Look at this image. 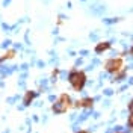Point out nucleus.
Wrapping results in <instances>:
<instances>
[{
	"label": "nucleus",
	"mask_w": 133,
	"mask_h": 133,
	"mask_svg": "<svg viewBox=\"0 0 133 133\" xmlns=\"http://www.w3.org/2000/svg\"><path fill=\"white\" fill-rule=\"evenodd\" d=\"M68 82L76 92H80L83 89V86L86 85V74L83 71H79L77 68H74L68 74Z\"/></svg>",
	"instance_id": "f257e3e1"
},
{
	"label": "nucleus",
	"mask_w": 133,
	"mask_h": 133,
	"mask_svg": "<svg viewBox=\"0 0 133 133\" xmlns=\"http://www.w3.org/2000/svg\"><path fill=\"white\" fill-rule=\"evenodd\" d=\"M121 68H123V59L121 58H110L104 64V70L108 73H110V74H115L116 71H119Z\"/></svg>",
	"instance_id": "f03ea898"
},
{
	"label": "nucleus",
	"mask_w": 133,
	"mask_h": 133,
	"mask_svg": "<svg viewBox=\"0 0 133 133\" xmlns=\"http://www.w3.org/2000/svg\"><path fill=\"white\" fill-rule=\"evenodd\" d=\"M66 109H68V106L66 104H64L62 101H56V103H53V106H51V110H53V114L55 115H59V114H64V112H66Z\"/></svg>",
	"instance_id": "7ed1b4c3"
},
{
	"label": "nucleus",
	"mask_w": 133,
	"mask_h": 133,
	"mask_svg": "<svg viewBox=\"0 0 133 133\" xmlns=\"http://www.w3.org/2000/svg\"><path fill=\"white\" fill-rule=\"evenodd\" d=\"M110 49V42L109 41H104V42H98L97 45H95V53L97 55H101L103 51H106V50Z\"/></svg>",
	"instance_id": "20e7f679"
},
{
	"label": "nucleus",
	"mask_w": 133,
	"mask_h": 133,
	"mask_svg": "<svg viewBox=\"0 0 133 133\" xmlns=\"http://www.w3.org/2000/svg\"><path fill=\"white\" fill-rule=\"evenodd\" d=\"M36 97V92L35 91H27L24 95V100H23V103H24V106H29L30 103H32V100Z\"/></svg>",
	"instance_id": "39448f33"
},
{
	"label": "nucleus",
	"mask_w": 133,
	"mask_h": 133,
	"mask_svg": "<svg viewBox=\"0 0 133 133\" xmlns=\"http://www.w3.org/2000/svg\"><path fill=\"white\" fill-rule=\"evenodd\" d=\"M92 103H94V98H91V97H85V98L80 100V108L91 109L92 108Z\"/></svg>",
	"instance_id": "423d86ee"
},
{
	"label": "nucleus",
	"mask_w": 133,
	"mask_h": 133,
	"mask_svg": "<svg viewBox=\"0 0 133 133\" xmlns=\"http://www.w3.org/2000/svg\"><path fill=\"white\" fill-rule=\"evenodd\" d=\"M58 100H59V101H62L64 104H66L68 108H71V106H73V104H71V103H73V101H71V97H70L68 94H61Z\"/></svg>",
	"instance_id": "0eeeda50"
},
{
	"label": "nucleus",
	"mask_w": 133,
	"mask_h": 133,
	"mask_svg": "<svg viewBox=\"0 0 133 133\" xmlns=\"http://www.w3.org/2000/svg\"><path fill=\"white\" fill-rule=\"evenodd\" d=\"M127 125H129L130 129H133V112H130V115L127 118Z\"/></svg>",
	"instance_id": "6e6552de"
},
{
	"label": "nucleus",
	"mask_w": 133,
	"mask_h": 133,
	"mask_svg": "<svg viewBox=\"0 0 133 133\" xmlns=\"http://www.w3.org/2000/svg\"><path fill=\"white\" fill-rule=\"evenodd\" d=\"M112 94H114V92H112V89H106V91H104V95H112Z\"/></svg>",
	"instance_id": "1a4fd4ad"
},
{
	"label": "nucleus",
	"mask_w": 133,
	"mask_h": 133,
	"mask_svg": "<svg viewBox=\"0 0 133 133\" xmlns=\"http://www.w3.org/2000/svg\"><path fill=\"white\" fill-rule=\"evenodd\" d=\"M129 112H133V100L129 103Z\"/></svg>",
	"instance_id": "9d476101"
},
{
	"label": "nucleus",
	"mask_w": 133,
	"mask_h": 133,
	"mask_svg": "<svg viewBox=\"0 0 133 133\" xmlns=\"http://www.w3.org/2000/svg\"><path fill=\"white\" fill-rule=\"evenodd\" d=\"M80 55H82V56H86V55H88V51H86V50H82V51H80Z\"/></svg>",
	"instance_id": "9b49d317"
},
{
	"label": "nucleus",
	"mask_w": 133,
	"mask_h": 133,
	"mask_svg": "<svg viewBox=\"0 0 133 133\" xmlns=\"http://www.w3.org/2000/svg\"><path fill=\"white\" fill-rule=\"evenodd\" d=\"M77 133H89L88 130H80V132H77Z\"/></svg>",
	"instance_id": "f8f14e48"
},
{
	"label": "nucleus",
	"mask_w": 133,
	"mask_h": 133,
	"mask_svg": "<svg viewBox=\"0 0 133 133\" xmlns=\"http://www.w3.org/2000/svg\"><path fill=\"white\" fill-rule=\"evenodd\" d=\"M130 55H132V56H133V47H132V49H130Z\"/></svg>",
	"instance_id": "ddd939ff"
},
{
	"label": "nucleus",
	"mask_w": 133,
	"mask_h": 133,
	"mask_svg": "<svg viewBox=\"0 0 133 133\" xmlns=\"http://www.w3.org/2000/svg\"><path fill=\"white\" fill-rule=\"evenodd\" d=\"M115 133H125V132H115Z\"/></svg>",
	"instance_id": "4468645a"
}]
</instances>
